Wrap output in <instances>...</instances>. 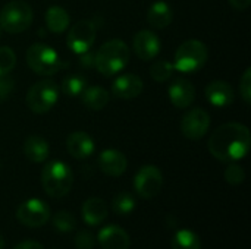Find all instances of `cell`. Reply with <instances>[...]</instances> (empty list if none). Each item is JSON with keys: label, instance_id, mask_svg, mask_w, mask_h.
<instances>
[{"label": "cell", "instance_id": "1", "mask_svg": "<svg viewBox=\"0 0 251 249\" xmlns=\"http://www.w3.org/2000/svg\"><path fill=\"white\" fill-rule=\"evenodd\" d=\"M251 147L249 128L238 122L221 125L209 139L210 154L222 163H234L244 158Z\"/></svg>", "mask_w": 251, "mask_h": 249}, {"label": "cell", "instance_id": "2", "mask_svg": "<svg viewBox=\"0 0 251 249\" xmlns=\"http://www.w3.org/2000/svg\"><path fill=\"white\" fill-rule=\"evenodd\" d=\"M131 59V50L122 40H109L100 45L94 66L103 76H113L124 70Z\"/></svg>", "mask_w": 251, "mask_h": 249}, {"label": "cell", "instance_id": "3", "mask_svg": "<svg viewBox=\"0 0 251 249\" xmlns=\"http://www.w3.org/2000/svg\"><path fill=\"white\" fill-rule=\"evenodd\" d=\"M41 185L49 197L62 198L72 189L74 173L66 163L53 160L47 163L41 170Z\"/></svg>", "mask_w": 251, "mask_h": 249}, {"label": "cell", "instance_id": "4", "mask_svg": "<svg viewBox=\"0 0 251 249\" xmlns=\"http://www.w3.org/2000/svg\"><path fill=\"white\" fill-rule=\"evenodd\" d=\"M32 7L24 0H12L0 10V28L9 34H21L32 23Z\"/></svg>", "mask_w": 251, "mask_h": 249}, {"label": "cell", "instance_id": "5", "mask_svg": "<svg viewBox=\"0 0 251 249\" xmlns=\"http://www.w3.org/2000/svg\"><path fill=\"white\" fill-rule=\"evenodd\" d=\"M207 57L209 53L204 43L199 40H187L175 53L174 69L182 73H196L206 65Z\"/></svg>", "mask_w": 251, "mask_h": 249}, {"label": "cell", "instance_id": "6", "mask_svg": "<svg viewBox=\"0 0 251 249\" xmlns=\"http://www.w3.org/2000/svg\"><path fill=\"white\" fill-rule=\"evenodd\" d=\"M26 65L34 73L49 76L60 70L62 59L53 47L35 43L26 50Z\"/></svg>", "mask_w": 251, "mask_h": 249}, {"label": "cell", "instance_id": "7", "mask_svg": "<svg viewBox=\"0 0 251 249\" xmlns=\"http://www.w3.org/2000/svg\"><path fill=\"white\" fill-rule=\"evenodd\" d=\"M59 87L51 79H43L35 82L26 94V106L37 114L47 113L54 107L59 100Z\"/></svg>", "mask_w": 251, "mask_h": 249}, {"label": "cell", "instance_id": "8", "mask_svg": "<svg viewBox=\"0 0 251 249\" xmlns=\"http://www.w3.org/2000/svg\"><path fill=\"white\" fill-rule=\"evenodd\" d=\"M96 34H97V28L93 21L90 19L78 21L69 29L66 37V44L72 53L79 56L85 54L93 47L96 41Z\"/></svg>", "mask_w": 251, "mask_h": 249}, {"label": "cell", "instance_id": "9", "mask_svg": "<svg viewBox=\"0 0 251 249\" xmlns=\"http://www.w3.org/2000/svg\"><path fill=\"white\" fill-rule=\"evenodd\" d=\"M163 186V175L159 167L153 164L143 166L134 178V189L137 195L146 200H151L159 195Z\"/></svg>", "mask_w": 251, "mask_h": 249}, {"label": "cell", "instance_id": "10", "mask_svg": "<svg viewBox=\"0 0 251 249\" xmlns=\"http://www.w3.org/2000/svg\"><path fill=\"white\" fill-rule=\"evenodd\" d=\"M16 219L26 227H40L50 220V208L44 201L31 198L18 207Z\"/></svg>", "mask_w": 251, "mask_h": 249}, {"label": "cell", "instance_id": "11", "mask_svg": "<svg viewBox=\"0 0 251 249\" xmlns=\"http://www.w3.org/2000/svg\"><path fill=\"white\" fill-rule=\"evenodd\" d=\"M210 128V116L204 109L196 107L187 112L181 120V132L191 141L201 139Z\"/></svg>", "mask_w": 251, "mask_h": 249}, {"label": "cell", "instance_id": "12", "mask_svg": "<svg viewBox=\"0 0 251 249\" xmlns=\"http://www.w3.org/2000/svg\"><path fill=\"white\" fill-rule=\"evenodd\" d=\"M132 48L138 59L141 60H153L160 51V40L159 37L149 29L138 31L132 38Z\"/></svg>", "mask_w": 251, "mask_h": 249}, {"label": "cell", "instance_id": "13", "mask_svg": "<svg viewBox=\"0 0 251 249\" xmlns=\"http://www.w3.org/2000/svg\"><path fill=\"white\" fill-rule=\"evenodd\" d=\"M99 169L110 178H119L126 172L128 167V160L124 153L109 148L100 153L99 156Z\"/></svg>", "mask_w": 251, "mask_h": 249}, {"label": "cell", "instance_id": "14", "mask_svg": "<svg viewBox=\"0 0 251 249\" xmlns=\"http://www.w3.org/2000/svg\"><path fill=\"white\" fill-rule=\"evenodd\" d=\"M143 90H144V82L135 73H124L112 85V94L116 98H122V100L137 98L143 92Z\"/></svg>", "mask_w": 251, "mask_h": 249}, {"label": "cell", "instance_id": "15", "mask_svg": "<svg viewBox=\"0 0 251 249\" xmlns=\"http://www.w3.org/2000/svg\"><path fill=\"white\" fill-rule=\"evenodd\" d=\"M168 95H169L171 103L176 109H187L196 100V88L188 79L179 78V79H175L169 85Z\"/></svg>", "mask_w": 251, "mask_h": 249}, {"label": "cell", "instance_id": "16", "mask_svg": "<svg viewBox=\"0 0 251 249\" xmlns=\"http://www.w3.org/2000/svg\"><path fill=\"white\" fill-rule=\"evenodd\" d=\"M206 98L207 101L215 106V107H228L234 103L235 100V92L234 88L229 82L226 81H212L206 87Z\"/></svg>", "mask_w": 251, "mask_h": 249}, {"label": "cell", "instance_id": "17", "mask_svg": "<svg viewBox=\"0 0 251 249\" xmlns=\"http://www.w3.org/2000/svg\"><path fill=\"white\" fill-rule=\"evenodd\" d=\"M66 150H68V153L74 158L84 160V158H88L94 153L96 144H94L93 138L87 132L76 131V132H72L68 136V139H66Z\"/></svg>", "mask_w": 251, "mask_h": 249}, {"label": "cell", "instance_id": "18", "mask_svg": "<svg viewBox=\"0 0 251 249\" xmlns=\"http://www.w3.org/2000/svg\"><path fill=\"white\" fill-rule=\"evenodd\" d=\"M97 239L101 249H129L131 245L129 235L122 227L115 225L103 227Z\"/></svg>", "mask_w": 251, "mask_h": 249}, {"label": "cell", "instance_id": "19", "mask_svg": "<svg viewBox=\"0 0 251 249\" xmlns=\"http://www.w3.org/2000/svg\"><path fill=\"white\" fill-rule=\"evenodd\" d=\"M82 219L90 226H97L103 223L109 214V207L101 198H90L82 204Z\"/></svg>", "mask_w": 251, "mask_h": 249}, {"label": "cell", "instance_id": "20", "mask_svg": "<svg viewBox=\"0 0 251 249\" xmlns=\"http://www.w3.org/2000/svg\"><path fill=\"white\" fill-rule=\"evenodd\" d=\"M146 19L149 25H151L153 28L165 29L166 26L172 23V19H174L172 7L166 1H156L149 7L146 13Z\"/></svg>", "mask_w": 251, "mask_h": 249}, {"label": "cell", "instance_id": "21", "mask_svg": "<svg viewBox=\"0 0 251 249\" xmlns=\"http://www.w3.org/2000/svg\"><path fill=\"white\" fill-rule=\"evenodd\" d=\"M24 154L32 163H43L49 158L50 145L40 135H31L24 142Z\"/></svg>", "mask_w": 251, "mask_h": 249}, {"label": "cell", "instance_id": "22", "mask_svg": "<svg viewBox=\"0 0 251 249\" xmlns=\"http://www.w3.org/2000/svg\"><path fill=\"white\" fill-rule=\"evenodd\" d=\"M79 97L82 104L90 110H103L110 100L109 91L104 90L103 87H96V85L87 87Z\"/></svg>", "mask_w": 251, "mask_h": 249}, {"label": "cell", "instance_id": "23", "mask_svg": "<svg viewBox=\"0 0 251 249\" xmlns=\"http://www.w3.org/2000/svg\"><path fill=\"white\" fill-rule=\"evenodd\" d=\"M69 23H71V16L63 7L51 6V7L47 9V12H46V25L51 32L60 34L69 26Z\"/></svg>", "mask_w": 251, "mask_h": 249}, {"label": "cell", "instance_id": "24", "mask_svg": "<svg viewBox=\"0 0 251 249\" xmlns=\"http://www.w3.org/2000/svg\"><path fill=\"white\" fill-rule=\"evenodd\" d=\"M87 78L81 73H69L63 78L62 81V92L63 95L69 97V98H74V97H79L84 90L88 87L87 85Z\"/></svg>", "mask_w": 251, "mask_h": 249}, {"label": "cell", "instance_id": "25", "mask_svg": "<svg viewBox=\"0 0 251 249\" xmlns=\"http://www.w3.org/2000/svg\"><path fill=\"white\" fill-rule=\"evenodd\" d=\"M172 249H201L200 238L190 229L178 230L172 238Z\"/></svg>", "mask_w": 251, "mask_h": 249}, {"label": "cell", "instance_id": "26", "mask_svg": "<svg viewBox=\"0 0 251 249\" xmlns=\"http://www.w3.org/2000/svg\"><path fill=\"white\" fill-rule=\"evenodd\" d=\"M135 198L129 192H119L115 195L112 201V210L118 216H126L134 211L135 208Z\"/></svg>", "mask_w": 251, "mask_h": 249}, {"label": "cell", "instance_id": "27", "mask_svg": "<svg viewBox=\"0 0 251 249\" xmlns=\"http://www.w3.org/2000/svg\"><path fill=\"white\" fill-rule=\"evenodd\" d=\"M53 226L60 233H71L76 227V219L69 211H59L53 216Z\"/></svg>", "mask_w": 251, "mask_h": 249}, {"label": "cell", "instance_id": "28", "mask_svg": "<svg viewBox=\"0 0 251 249\" xmlns=\"http://www.w3.org/2000/svg\"><path fill=\"white\" fill-rule=\"evenodd\" d=\"M174 73V65L168 60H157L150 66V76L157 82H166Z\"/></svg>", "mask_w": 251, "mask_h": 249}, {"label": "cell", "instance_id": "29", "mask_svg": "<svg viewBox=\"0 0 251 249\" xmlns=\"http://www.w3.org/2000/svg\"><path fill=\"white\" fill-rule=\"evenodd\" d=\"M15 65H16L15 51L7 45L0 47V76L1 75H9L13 70Z\"/></svg>", "mask_w": 251, "mask_h": 249}, {"label": "cell", "instance_id": "30", "mask_svg": "<svg viewBox=\"0 0 251 249\" xmlns=\"http://www.w3.org/2000/svg\"><path fill=\"white\" fill-rule=\"evenodd\" d=\"M224 178H225V181H226L229 185L238 186V185H241V183L246 181V172H244V169H243L240 164H237V163L234 161V163H229L228 167L225 169Z\"/></svg>", "mask_w": 251, "mask_h": 249}, {"label": "cell", "instance_id": "31", "mask_svg": "<svg viewBox=\"0 0 251 249\" xmlns=\"http://www.w3.org/2000/svg\"><path fill=\"white\" fill-rule=\"evenodd\" d=\"M240 95L246 104H251V68H247L240 78Z\"/></svg>", "mask_w": 251, "mask_h": 249}, {"label": "cell", "instance_id": "32", "mask_svg": "<svg viewBox=\"0 0 251 249\" xmlns=\"http://www.w3.org/2000/svg\"><path fill=\"white\" fill-rule=\"evenodd\" d=\"M75 247L78 249H93L96 245V239L90 230H79L75 235Z\"/></svg>", "mask_w": 251, "mask_h": 249}, {"label": "cell", "instance_id": "33", "mask_svg": "<svg viewBox=\"0 0 251 249\" xmlns=\"http://www.w3.org/2000/svg\"><path fill=\"white\" fill-rule=\"evenodd\" d=\"M15 90V81L9 75H1L0 76V101L7 100Z\"/></svg>", "mask_w": 251, "mask_h": 249}, {"label": "cell", "instance_id": "34", "mask_svg": "<svg viewBox=\"0 0 251 249\" xmlns=\"http://www.w3.org/2000/svg\"><path fill=\"white\" fill-rule=\"evenodd\" d=\"M13 249H46L40 242L35 241H22L19 242Z\"/></svg>", "mask_w": 251, "mask_h": 249}, {"label": "cell", "instance_id": "35", "mask_svg": "<svg viewBox=\"0 0 251 249\" xmlns=\"http://www.w3.org/2000/svg\"><path fill=\"white\" fill-rule=\"evenodd\" d=\"M229 3L237 10H246L250 6L251 0H229Z\"/></svg>", "mask_w": 251, "mask_h": 249}, {"label": "cell", "instance_id": "36", "mask_svg": "<svg viewBox=\"0 0 251 249\" xmlns=\"http://www.w3.org/2000/svg\"><path fill=\"white\" fill-rule=\"evenodd\" d=\"M4 248V238H3V235L0 233V249Z\"/></svg>", "mask_w": 251, "mask_h": 249}, {"label": "cell", "instance_id": "37", "mask_svg": "<svg viewBox=\"0 0 251 249\" xmlns=\"http://www.w3.org/2000/svg\"><path fill=\"white\" fill-rule=\"evenodd\" d=\"M0 37H1V28H0Z\"/></svg>", "mask_w": 251, "mask_h": 249}]
</instances>
